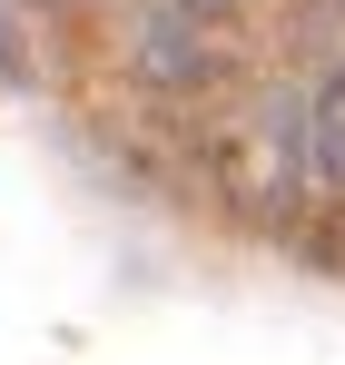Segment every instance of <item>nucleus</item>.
<instances>
[{"instance_id":"2","label":"nucleus","mask_w":345,"mask_h":365,"mask_svg":"<svg viewBox=\"0 0 345 365\" xmlns=\"http://www.w3.org/2000/svg\"><path fill=\"white\" fill-rule=\"evenodd\" d=\"M0 69H10V30H0Z\"/></svg>"},{"instance_id":"1","label":"nucleus","mask_w":345,"mask_h":365,"mask_svg":"<svg viewBox=\"0 0 345 365\" xmlns=\"http://www.w3.org/2000/svg\"><path fill=\"white\" fill-rule=\"evenodd\" d=\"M306 158H316V168L345 187V69L316 89V109H306Z\"/></svg>"}]
</instances>
